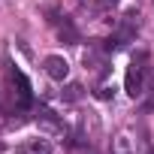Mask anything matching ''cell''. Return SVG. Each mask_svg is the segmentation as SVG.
<instances>
[{"instance_id":"4","label":"cell","mask_w":154,"mask_h":154,"mask_svg":"<svg viewBox=\"0 0 154 154\" xmlns=\"http://www.w3.org/2000/svg\"><path fill=\"white\" fill-rule=\"evenodd\" d=\"M79 97H82V85H66L63 100H79Z\"/></svg>"},{"instance_id":"1","label":"cell","mask_w":154,"mask_h":154,"mask_svg":"<svg viewBox=\"0 0 154 154\" xmlns=\"http://www.w3.org/2000/svg\"><path fill=\"white\" fill-rule=\"evenodd\" d=\"M124 91H127L133 100H136V97H142V91H145V66H142V57H139V60H133V63L127 66Z\"/></svg>"},{"instance_id":"5","label":"cell","mask_w":154,"mask_h":154,"mask_svg":"<svg viewBox=\"0 0 154 154\" xmlns=\"http://www.w3.org/2000/svg\"><path fill=\"white\" fill-rule=\"evenodd\" d=\"M151 154H154V151H151Z\"/></svg>"},{"instance_id":"3","label":"cell","mask_w":154,"mask_h":154,"mask_svg":"<svg viewBox=\"0 0 154 154\" xmlns=\"http://www.w3.org/2000/svg\"><path fill=\"white\" fill-rule=\"evenodd\" d=\"M15 154H54V148H51L45 139H30V142L18 145V148H15Z\"/></svg>"},{"instance_id":"2","label":"cell","mask_w":154,"mask_h":154,"mask_svg":"<svg viewBox=\"0 0 154 154\" xmlns=\"http://www.w3.org/2000/svg\"><path fill=\"white\" fill-rule=\"evenodd\" d=\"M42 69H45L48 79H54V82H63L66 75H69V63H66L60 54H48V57L42 60Z\"/></svg>"}]
</instances>
